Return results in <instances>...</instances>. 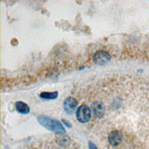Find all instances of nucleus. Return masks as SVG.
Instances as JSON below:
<instances>
[{
  "mask_svg": "<svg viewBox=\"0 0 149 149\" xmlns=\"http://www.w3.org/2000/svg\"><path fill=\"white\" fill-rule=\"evenodd\" d=\"M78 105L77 101L73 97H67L63 102V108L68 115H72Z\"/></svg>",
  "mask_w": 149,
  "mask_h": 149,
  "instance_id": "20e7f679",
  "label": "nucleus"
},
{
  "mask_svg": "<svg viewBox=\"0 0 149 149\" xmlns=\"http://www.w3.org/2000/svg\"><path fill=\"white\" fill-rule=\"evenodd\" d=\"M76 116L77 120L81 123L88 122L91 116V111L90 108L85 105H81L77 109L76 112Z\"/></svg>",
  "mask_w": 149,
  "mask_h": 149,
  "instance_id": "f03ea898",
  "label": "nucleus"
},
{
  "mask_svg": "<svg viewBox=\"0 0 149 149\" xmlns=\"http://www.w3.org/2000/svg\"><path fill=\"white\" fill-rule=\"evenodd\" d=\"M62 122L63 123V124H64L66 127H72L71 123H70L69 122H68V120H65V119H62Z\"/></svg>",
  "mask_w": 149,
  "mask_h": 149,
  "instance_id": "9d476101",
  "label": "nucleus"
},
{
  "mask_svg": "<svg viewBox=\"0 0 149 149\" xmlns=\"http://www.w3.org/2000/svg\"><path fill=\"white\" fill-rule=\"evenodd\" d=\"M37 120L42 126L50 131L59 134H64L66 132L62 124L56 119L45 115H39L37 117Z\"/></svg>",
  "mask_w": 149,
  "mask_h": 149,
  "instance_id": "f257e3e1",
  "label": "nucleus"
},
{
  "mask_svg": "<svg viewBox=\"0 0 149 149\" xmlns=\"http://www.w3.org/2000/svg\"><path fill=\"white\" fill-rule=\"evenodd\" d=\"M58 95V91H53V92H41L40 94V97L41 98L47 99V100H53L55 99Z\"/></svg>",
  "mask_w": 149,
  "mask_h": 149,
  "instance_id": "6e6552de",
  "label": "nucleus"
},
{
  "mask_svg": "<svg viewBox=\"0 0 149 149\" xmlns=\"http://www.w3.org/2000/svg\"><path fill=\"white\" fill-rule=\"evenodd\" d=\"M88 148L89 149H98L97 146L94 144V143H93L91 141H89L88 143Z\"/></svg>",
  "mask_w": 149,
  "mask_h": 149,
  "instance_id": "1a4fd4ad",
  "label": "nucleus"
},
{
  "mask_svg": "<svg viewBox=\"0 0 149 149\" xmlns=\"http://www.w3.org/2000/svg\"><path fill=\"white\" fill-rule=\"evenodd\" d=\"M93 59L95 64L98 65H104L109 62L111 55L107 51H98L94 54Z\"/></svg>",
  "mask_w": 149,
  "mask_h": 149,
  "instance_id": "7ed1b4c3",
  "label": "nucleus"
},
{
  "mask_svg": "<svg viewBox=\"0 0 149 149\" xmlns=\"http://www.w3.org/2000/svg\"><path fill=\"white\" fill-rule=\"evenodd\" d=\"M91 111L95 118H101L105 112V107L101 101H95L91 105Z\"/></svg>",
  "mask_w": 149,
  "mask_h": 149,
  "instance_id": "39448f33",
  "label": "nucleus"
},
{
  "mask_svg": "<svg viewBox=\"0 0 149 149\" xmlns=\"http://www.w3.org/2000/svg\"><path fill=\"white\" fill-rule=\"evenodd\" d=\"M16 108L17 111L22 114H27L30 112L29 106L23 101H17L16 102Z\"/></svg>",
  "mask_w": 149,
  "mask_h": 149,
  "instance_id": "0eeeda50",
  "label": "nucleus"
},
{
  "mask_svg": "<svg viewBox=\"0 0 149 149\" xmlns=\"http://www.w3.org/2000/svg\"><path fill=\"white\" fill-rule=\"evenodd\" d=\"M123 139V134L121 132L118 130L112 131L108 135V140L109 143L113 146L119 145Z\"/></svg>",
  "mask_w": 149,
  "mask_h": 149,
  "instance_id": "423d86ee",
  "label": "nucleus"
}]
</instances>
